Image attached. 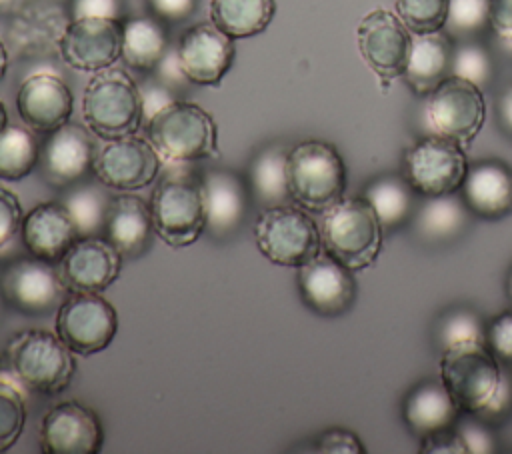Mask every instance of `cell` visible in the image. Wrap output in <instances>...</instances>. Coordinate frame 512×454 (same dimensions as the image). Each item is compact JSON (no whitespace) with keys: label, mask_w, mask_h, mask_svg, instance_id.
<instances>
[{"label":"cell","mask_w":512,"mask_h":454,"mask_svg":"<svg viewBox=\"0 0 512 454\" xmlns=\"http://www.w3.org/2000/svg\"><path fill=\"white\" fill-rule=\"evenodd\" d=\"M4 368L24 390L54 396L70 386L76 374V360L56 332L26 328L6 342Z\"/></svg>","instance_id":"1"},{"label":"cell","mask_w":512,"mask_h":454,"mask_svg":"<svg viewBox=\"0 0 512 454\" xmlns=\"http://www.w3.org/2000/svg\"><path fill=\"white\" fill-rule=\"evenodd\" d=\"M146 140L168 164H192L218 156V128L198 104L174 100L146 124Z\"/></svg>","instance_id":"2"},{"label":"cell","mask_w":512,"mask_h":454,"mask_svg":"<svg viewBox=\"0 0 512 454\" xmlns=\"http://www.w3.org/2000/svg\"><path fill=\"white\" fill-rule=\"evenodd\" d=\"M82 120L100 140L136 134L144 126L140 86L120 68L94 72L84 88Z\"/></svg>","instance_id":"3"},{"label":"cell","mask_w":512,"mask_h":454,"mask_svg":"<svg viewBox=\"0 0 512 454\" xmlns=\"http://www.w3.org/2000/svg\"><path fill=\"white\" fill-rule=\"evenodd\" d=\"M290 200L310 214H322L346 190V166L340 152L326 140L308 138L288 150L286 160Z\"/></svg>","instance_id":"4"},{"label":"cell","mask_w":512,"mask_h":454,"mask_svg":"<svg viewBox=\"0 0 512 454\" xmlns=\"http://www.w3.org/2000/svg\"><path fill=\"white\" fill-rule=\"evenodd\" d=\"M320 238L324 252L356 272L376 262L384 230L362 196H342L322 212Z\"/></svg>","instance_id":"5"},{"label":"cell","mask_w":512,"mask_h":454,"mask_svg":"<svg viewBox=\"0 0 512 454\" xmlns=\"http://www.w3.org/2000/svg\"><path fill=\"white\" fill-rule=\"evenodd\" d=\"M254 240L268 262L286 268H298L322 250L320 226L294 202L260 208L254 220Z\"/></svg>","instance_id":"6"},{"label":"cell","mask_w":512,"mask_h":454,"mask_svg":"<svg viewBox=\"0 0 512 454\" xmlns=\"http://www.w3.org/2000/svg\"><path fill=\"white\" fill-rule=\"evenodd\" d=\"M150 212L156 236L172 248L194 244L206 226L200 176L172 172L154 188Z\"/></svg>","instance_id":"7"},{"label":"cell","mask_w":512,"mask_h":454,"mask_svg":"<svg viewBox=\"0 0 512 454\" xmlns=\"http://www.w3.org/2000/svg\"><path fill=\"white\" fill-rule=\"evenodd\" d=\"M504 368L484 342L466 344L442 352L440 380L462 412L480 414L494 398Z\"/></svg>","instance_id":"8"},{"label":"cell","mask_w":512,"mask_h":454,"mask_svg":"<svg viewBox=\"0 0 512 454\" xmlns=\"http://www.w3.org/2000/svg\"><path fill=\"white\" fill-rule=\"evenodd\" d=\"M466 172L464 146L438 134L418 138L402 156V176L422 198L458 192Z\"/></svg>","instance_id":"9"},{"label":"cell","mask_w":512,"mask_h":454,"mask_svg":"<svg viewBox=\"0 0 512 454\" xmlns=\"http://www.w3.org/2000/svg\"><path fill=\"white\" fill-rule=\"evenodd\" d=\"M426 120L432 134L468 146L486 120L482 88L450 74L426 96Z\"/></svg>","instance_id":"10"},{"label":"cell","mask_w":512,"mask_h":454,"mask_svg":"<svg viewBox=\"0 0 512 454\" xmlns=\"http://www.w3.org/2000/svg\"><path fill=\"white\" fill-rule=\"evenodd\" d=\"M116 332V308L98 292H70L56 310V334L74 354L102 352Z\"/></svg>","instance_id":"11"},{"label":"cell","mask_w":512,"mask_h":454,"mask_svg":"<svg viewBox=\"0 0 512 454\" xmlns=\"http://www.w3.org/2000/svg\"><path fill=\"white\" fill-rule=\"evenodd\" d=\"M2 300L26 316H46L68 296L52 262L36 256L16 258L0 272Z\"/></svg>","instance_id":"12"},{"label":"cell","mask_w":512,"mask_h":454,"mask_svg":"<svg viewBox=\"0 0 512 454\" xmlns=\"http://www.w3.org/2000/svg\"><path fill=\"white\" fill-rule=\"evenodd\" d=\"M162 166L154 146L136 134L104 140L96 146L92 176L106 188L132 192L150 186Z\"/></svg>","instance_id":"13"},{"label":"cell","mask_w":512,"mask_h":454,"mask_svg":"<svg viewBox=\"0 0 512 454\" xmlns=\"http://www.w3.org/2000/svg\"><path fill=\"white\" fill-rule=\"evenodd\" d=\"M296 286L302 304L324 318H338L356 302L354 272L324 250L296 268Z\"/></svg>","instance_id":"14"},{"label":"cell","mask_w":512,"mask_h":454,"mask_svg":"<svg viewBox=\"0 0 512 454\" xmlns=\"http://www.w3.org/2000/svg\"><path fill=\"white\" fill-rule=\"evenodd\" d=\"M356 40L364 62L382 82L402 76L412 46V32L396 12L386 8L370 10L356 28Z\"/></svg>","instance_id":"15"},{"label":"cell","mask_w":512,"mask_h":454,"mask_svg":"<svg viewBox=\"0 0 512 454\" xmlns=\"http://www.w3.org/2000/svg\"><path fill=\"white\" fill-rule=\"evenodd\" d=\"M58 52L78 72L110 68L122 52V20L70 18L58 40Z\"/></svg>","instance_id":"16"},{"label":"cell","mask_w":512,"mask_h":454,"mask_svg":"<svg viewBox=\"0 0 512 454\" xmlns=\"http://www.w3.org/2000/svg\"><path fill=\"white\" fill-rule=\"evenodd\" d=\"M94 134L74 122H66L46 134L40 146L38 168L42 178L54 188H72L92 172L96 154Z\"/></svg>","instance_id":"17"},{"label":"cell","mask_w":512,"mask_h":454,"mask_svg":"<svg viewBox=\"0 0 512 454\" xmlns=\"http://www.w3.org/2000/svg\"><path fill=\"white\" fill-rule=\"evenodd\" d=\"M38 440L44 454H98L104 426L92 408L66 400L44 414Z\"/></svg>","instance_id":"18"},{"label":"cell","mask_w":512,"mask_h":454,"mask_svg":"<svg viewBox=\"0 0 512 454\" xmlns=\"http://www.w3.org/2000/svg\"><path fill=\"white\" fill-rule=\"evenodd\" d=\"M124 256L104 236H80L56 264L66 292H98L110 288L122 272Z\"/></svg>","instance_id":"19"},{"label":"cell","mask_w":512,"mask_h":454,"mask_svg":"<svg viewBox=\"0 0 512 454\" xmlns=\"http://www.w3.org/2000/svg\"><path fill=\"white\" fill-rule=\"evenodd\" d=\"M200 182L206 214L204 234L218 240L234 236L254 204L246 176L228 168H208L200 174Z\"/></svg>","instance_id":"20"},{"label":"cell","mask_w":512,"mask_h":454,"mask_svg":"<svg viewBox=\"0 0 512 454\" xmlns=\"http://www.w3.org/2000/svg\"><path fill=\"white\" fill-rule=\"evenodd\" d=\"M178 62L188 82L198 86H218L234 64V38L212 22L190 26L176 46Z\"/></svg>","instance_id":"21"},{"label":"cell","mask_w":512,"mask_h":454,"mask_svg":"<svg viewBox=\"0 0 512 454\" xmlns=\"http://www.w3.org/2000/svg\"><path fill=\"white\" fill-rule=\"evenodd\" d=\"M20 120L36 134H50L70 122L74 96L68 84L54 72H34L26 76L16 92Z\"/></svg>","instance_id":"22"},{"label":"cell","mask_w":512,"mask_h":454,"mask_svg":"<svg viewBox=\"0 0 512 454\" xmlns=\"http://www.w3.org/2000/svg\"><path fill=\"white\" fill-rule=\"evenodd\" d=\"M22 244L40 260L58 264L66 250L80 238L72 216L60 200L38 202L22 218Z\"/></svg>","instance_id":"23"},{"label":"cell","mask_w":512,"mask_h":454,"mask_svg":"<svg viewBox=\"0 0 512 454\" xmlns=\"http://www.w3.org/2000/svg\"><path fill=\"white\" fill-rule=\"evenodd\" d=\"M460 196L468 210L482 220H500L512 214V168L502 160L468 164Z\"/></svg>","instance_id":"24"},{"label":"cell","mask_w":512,"mask_h":454,"mask_svg":"<svg viewBox=\"0 0 512 454\" xmlns=\"http://www.w3.org/2000/svg\"><path fill=\"white\" fill-rule=\"evenodd\" d=\"M102 236L124 256L138 258L146 254L156 236L150 204L130 192L110 198Z\"/></svg>","instance_id":"25"},{"label":"cell","mask_w":512,"mask_h":454,"mask_svg":"<svg viewBox=\"0 0 512 454\" xmlns=\"http://www.w3.org/2000/svg\"><path fill=\"white\" fill-rule=\"evenodd\" d=\"M460 408L440 378H426L412 386L402 400V420L406 428L422 438L432 432L452 428Z\"/></svg>","instance_id":"26"},{"label":"cell","mask_w":512,"mask_h":454,"mask_svg":"<svg viewBox=\"0 0 512 454\" xmlns=\"http://www.w3.org/2000/svg\"><path fill=\"white\" fill-rule=\"evenodd\" d=\"M452 56L454 38L446 30L412 34V46L402 78L414 94L426 98L444 78L452 74Z\"/></svg>","instance_id":"27"},{"label":"cell","mask_w":512,"mask_h":454,"mask_svg":"<svg viewBox=\"0 0 512 454\" xmlns=\"http://www.w3.org/2000/svg\"><path fill=\"white\" fill-rule=\"evenodd\" d=\"M472 216L460 192L430 196L416 206L412 230L416 238L426 244H446L464 234Z\"/></svg>","instance_id":"28"},{"label":"cell","mask_w":512,"mask_h":454,"mask_svg":"<svg viewBox=\"0 0 512 454\" xmlns=\"http://www.w3.org/2000/svg\"><path fill=\"white\" fill-rule=\"evenodd\" d=\"M168 42L166 24L152 14L122 20L120 58L140 72H152L158 66L170 48Z\"/></svg>","instance_id":"29"},{"label":"cell","mask_w":512,"mask_h":454,"mask_svg":"<svg viewBox=\"0 0 512 454\" xmlns=\"http://www.w3.org/2000/svg\"><path fill=\"white\" fill-rule=\"evenodd\" d=\"M288 150L282 144H268L258 150L246 170V182L252 194V202L260 208L286 204L290 200L286 160Z\"/></svg>","instance_id":"30"},{"label":"cell","mask_w":512,"mask_h":454,"mask_svg":"<svg viewBox=\"0 0 512 454\" xmlns=\"http://www.w3.org/2000/svg\"><path fill=\"white\" fill-rule=\"evenodd\" d=\"M416 192L402 174H384L364 186L362 198L372 206L384 232L412 220L416 210Z\"/></svg>","instance_id":"31"},{"label":"cell","mask_w":512,"mask_h":454,"mask_svg":"<svg viewBox=\"0 0 512 454\" xmlns=\"http://www.w3.org/2000/svg\"><path fill=\"white\" fill-rule=\"evenodd\" d=\"M210 22L234 40L264 32L274 14V0H210Z\"/></svg>","instance_id":"32"},{"label":"cell","mask_w":512,"mask_h":454,"mask_svg":"<svg viewBox=\"0 0 512 454\" xmlns=\"http://www.w3.org/2000/svg\"><path fill=\"white\" fill-rule=\"evenodd\" d=\"M38 134L26 124H6L0 132V180H22L40 158Z\"/></svg>","instance_id":"33"},{"label":"cell","mask_w":512,"mask_h":454,"mask_svg":"<svg viewBox=\"0 0 512 454\" xmlns=\"http://www.w3.org/2000/svg\"><path fill=\"white\" fill-rule=\"evenodd\" d=\"M112 196H106L96 184H74L64 192L62 204L74 220L78 236H102L104 220Z\"/></svg>","instance_id":"34"},{"label":"cell","mask_w":512,"mask_h":454,"mask_svg":"<svg viewBox=\"0 0 512 454\" xmlns=\"http://www.w3.org/2000/svg\"><path fill=\"white\" fill-rule=\"evenodd\" d=\"M24 386L0 366V452L10 450L24 432Z\"/></svg>","instance_id":"35"},{"label":"cell","mask_w":512,"mask_h":454,"mask_svg":"<svg viewBox=\"0 0 512 454\" xmlns=\"http://www.w3.org/2000/svg\"><path fill=\"white\" fill-rule=\"evenodd\" d=\"M434 342L440 352L466 344H486V326L478 312L470 308H452L436 322Z\"/></svg>","instance_id":"36"},{"label":"cell","mask_w":512,"mask_h":454,"mask_svg":"<svg viewBox=\"0 0 512 454\" xmlns=\"http://www.w3.org/2000/svg\"><path fill=\"white\" fill-rule=\"evenodd\" d=\"M396 14L412 34L444 30L448 0H396Z\"/></svg>","instance_id":"37"},{"label":"cell","mask_w":512,"mask_h":454,"mask_svg":"<svg viewBox=\"0 0 512 454\" xmlns=\"http://www.w3.org/2000/svg\"><path fill=\"white\" fill-rule=\"evenodd\" d=\"M452 74L480 88L488 86L494 76V62L486 46H482L480 42H462L458 46L454 44Z\"/></svg>","instance_id":"38"},{"label":"cell","mask_w":512,"mask_h":454,"mask_svg":"<svg viewBox=\"0 0 512 454\" xmlns=\"http://www.w3.org/2000/svg\"><path fill=\"white\" fill-rule=\"evenodd\" d=\"M490 26V0H448L444 30L452 38H466Z\"/></svg>","instance_id":"39"},{"label":"cell","mask_w":512,"mask_h":454,"mask_svg":"<svg viewBox=\"0 0 512 454\" xmlns=\"http://www.w3.org/2000/svg\"><path fill=\"white\" fill-rule=\"evenodd\" d=\"M454 430L462 438L466 452L470 454H490L496 450V436L492 424L472 412H460L458 420L454 422Z\"/></svg>","instance_id":"40"},{"label":"cell","mask_w":512,"mask_h":454,"mask_svg":"<svg viewBox=\"0 0 512 454\" xmlns=\"http://www.w3.org/2000/svg\"><path fill=\"white\" fill-rule=\"evenodd\" d=\"M486 346L504 366H512V308L486 326Z\"/></svg>","instance_id":"41"},{"label":"cell","mask_w":512,"mask_h":454,"mask_svg":"<svg viewBox=\"0 0 512 454\" xmlns=\"http://www.w3.org/2000/svg\"><path fill=\"white\" fill-rule=\"evenodd\" d=\"M314 452L322 454H366V448L362 446L360 438L340 426L326 428L314 438Z\"/></svg>","instance_id":"42"},{"label":"cell","mask_w":512,"mask_h":454,"mask_svg":"<svg viewBox=\"0 0 512 454\" xmlns=\"http://www.w3.org/2000/svg\"><path fill=\"white\" fill-rule=\"evenodd\" d=\"M22 206L18 196L0 186V248L6 246L22 228Z\"/></svg>","instance_id":"43"},{"label":"cell","mask_w":512,"mask_h":454,"mask_svg":"<svg viewBox=\"0 0 512 454\" xmlns=\"http://www.w3.org/2000/svg\"><path fill=\"white\" fill-rule=\"evenodd\" d=\"M70 18H116L124 20V0H68Z\"/></svg>","instance_id":"44"},{"label":"cell","mask_w":512,"mask_h":454,"mask_svg":"<svg viewBox=\"0 0 512 454\" xmlns=\"http://www.w3.org/2000/svg\"><path fill=\"white\" fill-rule=\"evenodd\" d=\"M422 454H466V446L458 432L452 428H444L420 438Z\"/></svg>","instance_id":"45"},{"label":"cell","mask_w":512,"mask_h":454,"mask_svg":"<svg viewBox=\"0 0 512 454\" xmlns=\"http://www.w3.org/2000/svg\"><path fill=\"white\" fill-rule=\"evenodd\" d=\"M198 0H146L148 12L164 24H178L196 10Z\"/></svg>","instance_id":"46"},{"label":"cell","mask_w":512,"mask_h":454,"mask_svg":"<svg viewBox=\"0 0 512 454\" xmlns=\"http://www.w3.org/2000/svg\"><path fill=\"white\" fill-rule=\"evenodd\" d=\"M140 86V94H142V108H144V124L166 104L174 102V90H170L168 86H164L160 80H148Z\"/></svg>","instance_id":"47"},{"label":"cell","mask_w":512,"mask_h":454,"mask_svg":"<svg viewBox=\"0 0 512 454\" xmlns=\"http://www.w3.org/2000/svg\"><path fill=\"white\" fill-rule=\"evenodd\" d=\"M512 410V376L508 372V368H504V376H502V382L494 394V398L490 400V404L476 416L484 418L486 422H498L500 418L508 416Z\"/></svg>","instance_id":"48"},{"label":"cell","mask_w":512,"mask_h":454,"mask_svg":"<svg viewBox=\"0 0 512 454\" xmlns=\"http://www.w3.org/2000/svg\"><path fill=\"white\" fill-rule=\"evenodd\" d=\"M156 76V80H160L164 86H168L170 90L180 88L182 84L188 82V78L184 76L180 62H178V52L176 48H168V52L162 56V60L158 62V66L152 70Z\"/></svg>","instance_id":"49"},{"label":"cell","mask_w":512,"mask_h":454,"mask_svg":"<svg viewBox=\"0 0 512 454\" xmlns=\"http://www.w3.org/2000/svg\"><path fill=\"white\" fill-rule=\"evenodd\" d=\"M490 26L502 42L512 46V0H490Z\"/></svg>","instance_id":"50"},{"label":"cell","mask_w":512,"mask_h":454,"mask_svg":"<svg viewBox=\"0 0 512 454\" xmlns=\"http://www.w3.org/2000/svg\"><path fill=\"white\" fill-rule=\"evenodd\" d=\"M498 120L502 130L512 138V86L504 88L498 98Z\"/></svg>","instance_id":"51"},{"label":"cell","mask_w":512,"mask_h":454,"mask_svg":"<svg viewBox=\"0 0 512 454\" xmlns=\"http://www.w3.org/2000/svg\"><path fill=\"white\" fill-rule=\"evenodd\" d=\"M24 8V0H0V14H16Z\"/></svg>","instance_id":"52"},{"label":"cell","mask_w":512,"mask_h":454,"mask_svg":"<svg viewBox=\"0 0 512 454\" xmlns=\"http://www.w3.org/2000/svg\"><path fill=\"white\" fill-rule=\"evenodd\" d=\"M6 70H8V50H6L4 42L0 40V80L4 78Z\"/></svg>","instance_id":"53"},{"label":"cell","mask_w":512,"mask_h":454,"mask_svg":"<svg viewBox=\"0 0 512 454\" xmlns=\"http://www.w3.org/2000/svg\"><path fill=\"white\" fill-rule=\"evenodd\" d=\"M6 124H8V112H6V108H4V104L0 100V132L6 128Z\"/></svg>","instance_id":"54"},{"label":"cell","mask_w":512,"mask_h":454,"mask_svg":"<svg viewBox=\"0 0 512 454\" xmlns=\"http://www.w3.org/2000/svg\"><path fill=\"white\" fill-rule=\"evenodd\" d=\"M506 294H508V298L512 302V268H510V272L506 276Z\"/></svg>","instance_id":"55"},{"label":"cell","mask_w":512,"mask_h":454,"mask_svg":"<svg viewBox=\"0 0 512 454\" xmlns=\"http://www.w3.org/2000/svg\"><path fill=\"white\" fill-rule=\"evenodd\" d=\"M2 302H4V300H2V294H0V314H2Z\"/></svg>","instance_id":"56"},{"label":"cell","mask_w":512,"mask_h":454,"mask_svg":"<svg viewBox=\"0 0 512 454\" xmlns=\"http://www.w3.org/2000/svg\"><path fill=\"white\" fill-rule=\"evenodd\" d=\"M56 2H62V0H56Z\"/></svg>","instance_id":"57"}]
</instances>
